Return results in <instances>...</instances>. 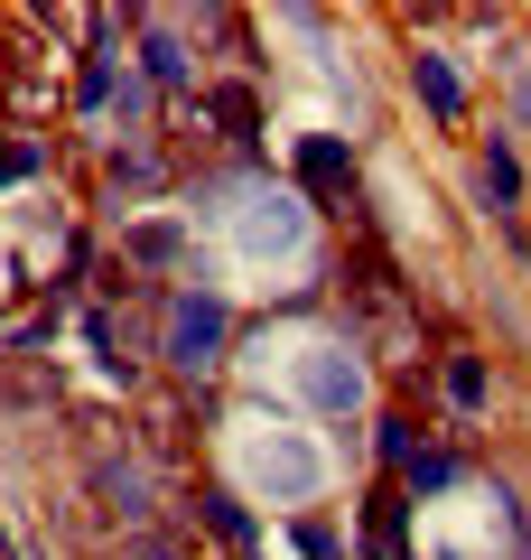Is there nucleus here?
<instances>
[{"label":"nucleus","instance_id":"nucleus-1","mask_svg":"<svg viewBox=\"0 0 531 560\" xmlns=\"http://www.w3.org/2000/svg\"><path fill=\"white\" fill-rule=\"evenodd\" d=\"M224 346H234V308L215 300V290H168V308H158V355H168V374H187V383H205L224 364Z\"/></svg>","mask_w":531,"mask_h":560},{"label":"nucleus","instance_id":"nucleus-2","mask_svg":"<svg viewBox=\"0 0 531 560\" xmlns=\"http://www.w3.org/2000/svg\"><path fill=\"white\" fill-rule=\"evenodd\" d=\"M84 477H94V504H113L121 514V533H158V504H150V467L131 458V448H113V440H84Z\"/></svg>","mask_w":531,"mask_h":560},{"label":"nucleus","instance_id":"nucleus-3","mask_svg":"<svg viewBox=\"0 0 531 560\" xmlns=\"http://www.w3.org/2000/svg\"><path fill=\"white\" fill-rule=\"evenodd\" d=\"M290 168H298V187H308V197L327 206V215H354V150H345L335 131H308Z\"/></svg>","mask_w":531,"mask_h":560},{"label":"nucleus","instance_id":"nucleus-4","mask_svg":"<svg viewBox=\"0 0 531 560\" xmlns=\"http://www.w3.org/2000/svg\"><path fill=\"white\" fill-rule=\"evenodd\" d=\"M298 393H308L317 411H354V393H364V374L345 364V346H317V355L298 364Z\"/></svg>","mask_w":531,"mask_h":560},{"label":"nucleus","instance_id":"nucleus-5","mask_svg":"<svg viewBox=\"0 0 531 560\" xmlns=\"http://www.w3.org/2000/svg\"><path fill=\"white\" fill-rule=\"evenodd\" d=\"M197 113L215 121V140H234V150H252V131H261V103H252V84H215V94H197Z\"/></svg>","mask_w":531,"mask_h":560},{"label":"nucleus","instance_id":"nucleus-6","mask_svg":"<svg viewBox=\"0 0 531 560\" xmlns=\"http://www.w3.org/2000/svg\"><path fill=\"white\" fill-rule=\"evenodd\" d=\"M197 514H205V533H215V541H224L234 560H252V551H261V541H252V514H243V495L205 486V495H197Z\"/></svg>","mask_w":531,"mask_h":560},{"label":"nucleus","instance_id":"nucleus-7","mask_svg":"<svg viewBox=\"0 0 531 560\" xmlns=\"http://www.w3.org/2000/svg\"><path fill=\"white\" fill-rule=\"evenodd\" d=\"M261 486H271V495H317V458H308V448H298V440H271V448H261Z\"/></svg>","mask_w":531,"mask_h":560},{"label":"nucleus","instance_id":"nucleus-8","mask_svg":"<svg viewBox=\"0 0 531 560\" xmlns=\"http://www.w3.org/2000/svg\"><path fill=\"white\" fill-rule=\"evenodd\" d=\"M243 243H252V253H290V243H298V206H290V197H252Z\"/></svg>","mask_w":531,"mask_h":560},{"label":"nucleus","instance_id":"nucleus-9","mask_svg":"<svg viewBox=\"0 0 531 560\" xmlns=\"http://www.w3.org/2000/svg\"><path fill=\"white\" fill-rule=\"evenodd\" d=\"M411 75H420V94H429V113H438V121H457V113H467V84H457V66L438 57V47H420V57H411Z\"/></svg>","mask_w":531,"mask_h":560},{"label":"nucleus","instance_id":"nucleus-10","mask_svg":"<svg viewBox=\"0 0 531 560\" xmlns=\"http://www.w3.org/2000/svg\"><path fill=\"white\" fill-rule=\"evenodd\" d=\"M364 560H411V551H401V495H392V486L364 504Z\"/></svg>","mask_w":531,"mask_h":560},{"label":"nucleus","instance_id":"nucleus-11","mask_svg":"<svg viewBox=\"0 0 531 560\" xmlns=\"http://www.w3.org/2000/svg\"><path fill=\"white\" fill-rule=\"evenodd\" d=\"M121 261L168 271V261H187V234H177V224H131V234H121Z\"/></svg>","mask_w":531,"mask_h":560},{"label":"nucleus","instance_id":"nucleus-12","mask_svg":"<svg viewBox=\"0 0 531 560\" xmlns=\"http://www.w3.org/2000/svg\"><path fill=\"white\" fill-rule=\"evenodd\" d=\"M438 393H448L457 411H485V355H467V346H457V355L438 364Z\"/></svg>","mask_w":531,"mask_h":560},{"label":"nucleus","instance_id":"nucleus-13","mask_svg":"<svg viewBox=\"0 0 531 560\" xmlns=\"http://www.w3.org/2000/svg\"><path fill=\"white\" fill-rule=\"evenodd\" d=\"M485 197H494V215H522V168H512V150H504V140H494V150H485Z\"/></svg>","mask_w":531,"mask_h":560},{"label":"nucleus","instance_id":"nucleus-14","mask_svg":"<svg viewBox=\"0 0 531 560\" xmlns=\"http://www.w3.org/2000/svg\"><path fill=\"white\" fill-rule=\"evenodd\" d=\"M374 430H382V440H374L382 467H392V477H411V458H420V420H411V411H382Z\"/></svg>","mask_w":531,"mask_h":560},{"label":"nucleus","instance_id":"nucleus-15","mask_svg":"<svg viewBox=\"0 0 531 560\" xmlns=\"http://www.w3.org/2000/svg\"><path fill=\"white\" fill-rule=\"evenodd\" d=\"M457 477H467V458H457V448H420V458H411V477H401V486H411V495H448Z\"/></svg>","mask_w":531,"mask_h":560},{"label":"nucleus","instance_id":"nucleus-16","mask_svg":"<svg viewBox=\"0 0 531 560\" xmlns=\"http://www.w3.org/2000/svg\"><path fill=\"white\" fill-rule=\"evenodd\" d=\"M113 560H197V551H187V541H177L168 523H158V533H140V541H121Z\"/></svg>","mask_w":531,"mask_h":560},{"label":"nucleus","instance_id":"nucleus-17","mask_svg":"<svg viewBox=\"0 0 531 560\" xmlns=\"http://www.w3.org/2000/svg\"><path fill=\"white\" fill-rule=\"evenodd\" d=\"M38 168H47L38 140H0V178H38Z\"/></svg>","mask_w":531,"mask_h":560},{"label":"nucleus","instance_id":"nucleus-18","mask_svg":"<svg viewBox=\"0 0 531 560\" xmlns=\"http://www.w3.org/2000/svg\"><path fill=\"white\" fill-rule=\"evenodd\" d=\"M150 75H158V84H187V47H177V38H150Z\"/></svg>","mask_w":531,"mask_h":560}]
</instances>
